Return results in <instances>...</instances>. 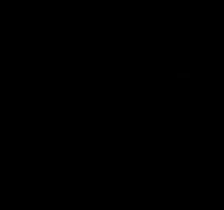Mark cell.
<instances>
[{"instance_id":"cell-1","label":"cell","mask_w":224,"mask_h":210,"mask_svg":"<svg viewBox=\"0 0 224 210\" xmlns=\"http://www.w3.org/2000/svg\"><path fill=\"white\" fill-rule=\"evenodd\" d=\"M190 76H192L190 71H177L176 73V78H179V79H189Z\"/></svg>"}]
</instances>
